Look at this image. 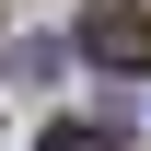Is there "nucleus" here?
Segmentation results:
<instances>
[{
  "instance_id": "obj_1",
  "label": "nucleus",
  "mask_w": 151,
  "mask_h": 151,
  "mask_svg": "<svg viewBox=\"0 0 151 151\" xmlns=\"http://www.w3.org/2000/svg\"><path fill=\"white\" fill-rule=\"evenodd\" d=\"M81 47H93L105 70H151V23H139V0H105V12L81 23Z\"/></svg>"
},
{
  "instance_id": "obj_2",
  "label": "nucleus",
  "mask_w": 151,
  "mask_h": 151,
  "mask_svg": "<svg viewBox=\"0 0 151 151\" xmlns=\"http://www.w3.org/2000/svg\"><path fill=\"white\" fill-rule=\"evenodd\" d=\"M12 81H58V35H23L12 47Z\"/></svg>"
},
{
  "instance_id": "obj_3",
  "label": "nucleus",
  "mask_w": 151,
  "mask_h": 151,
  "mask_svg": "<svg viewBox=\"0 0 151 151\" xmlns=\"http://www.w3.org/2000/svg\"><path fill=\"white\" fill-rule=\"evenodd\" d=\"M47 151H116L105 128H47Z\"/></svg>"
}]
</instances>
